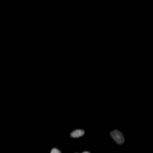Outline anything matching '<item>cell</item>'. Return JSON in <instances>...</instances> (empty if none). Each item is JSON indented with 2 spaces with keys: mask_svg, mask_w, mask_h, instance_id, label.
Segmentation results:
<instances>
[{
  "mask_svg": "<svg viewBox=\"0 0 153 153\" xmlns=\"http://www.w3.org/2000/svg\"><path fill=\"white\" fill-rule=\"evenodd\" d=\"M110 135H111V138H112L119 145H122V144L124 142V136L122 135V133H121L120 131H112V132L110 133Z\"/></svg>",
  "mask_w": 153,
  "mask_h": 153,
  "instance_id": "obj_1",
  "label": "cell"
},
{
  "mask_svg": "<svg viewBox=\"0 0 153 153\" xmlns=\"http://www.w3.org/2000/svg\"><path fill=\"white\" fill-rule=\"evenodd\" d=\"M84 135V131L83 129H76V131H73L71 133V136L72 138H80Z\"/></svg>",
  "mask_w": 153,
  "mask_h": 153,
  "instance_id": "obj_2",
  "label": "cell"
},
{
  "mask_svg": "<svg viewBox=\"0 0 153 153\" xmlns=\"http://www.w3.org/2000/svg\"><path fill=\"white\" fill-rule=\"evenodd\" d=\"M50 153H61V152H60L58 148H53V149H52V152H50Z\"/></svg>",
  "mask_w": 153,
  "mask_h": 153,
  "instance_id": "obj_3",
  "label": "cell"
},
{
  "mask_svg": "<svg viewBox=\"0 0 153 153\" xmlns=\"http://www.w3.org/2000/svg\"><path fill=\"white\" fill-rule=\"evenodd\" d=\"M83 153H90V152H83Z\"/></svg>",
  "mask_w": 153,
  "mask_h": 153,
  "instance_id": "obj_4",
  "label": "cell"
}]
</instances>
